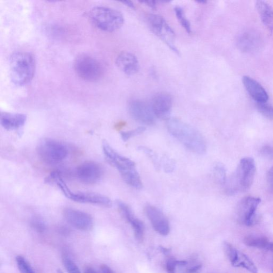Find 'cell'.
Instances as JSON below:
<instances>
[{
    "label": "cell",
    "instance_id": "cell-1",
    "mask_svg": "<svg viewBox=\"0 0 273 273\" xmlns=\"http://www.w3.org/2000/svg\"><path fill=\"white\" fill-rule=\"evenodd\" d=\"M169 132L189 151L204 154L207 146L203 136L194 128L184 122L170 118L167 122Z\"/></svg>",
    "mask_w": 273,
    "mask_h": 273
},
{
    "label": "cell",
    "instance_id": "cell-2",
    "mask_svg": "<svg viewBox=\"0 0 273 273\" xmlns=\"http://www.w3.org/2000/svg\"><path fill=\"white\" fill-rule=\"evenodd\" d=\"M9 68L12 82L17 86L26 85L32 81L34 75V58L29 53L16 52L10 56Z\"/></svg>",
    "mask_w": 273,
    "mask_h": 273
},
{
    "label": "cell",
    "instance_id": "cell-3",
    "mask_svg": "<svg viewBox=\"0 0 273 273\" xmlns=\"http://www.w3.org/2000/svg\"><path fill=\"white\" fill-rule=\"evenodd\" d=\"M89 17L93 24L106 32H113L121 29L125 19L120 11L106 7H96L91 10Z\"/></svg>",
    "mask_w": 273,
    "mask_h": 273
},
{
    "label": "cell",
    "instance_id": "cell-4",
    "mask_svg": "<svg viewBox=\"0 0 273 273\" xmlns=\"http://www.w3.org/2000/svg\"><path fill=\"white\" fill-rule=\"evenodd\" d=\"M256 171V163L254 159L246 157L241 159L230 182V185L228 187V191L229 192L247 191L253 185Z\"/></svg>",
    "mask_w": 273,
    "mask_h": 273
},
{
    "label": "cell",
    "instance_id": "cell-5",
    "mask_svg": "<svg viewBox=\"0 0 273 273\" xmlns=\"http://www.w3.org/2000/svg\"><path fill=\"white\" fill-rule=\"evenodd\" d=\"M77 75L85 81L95 82L103 76L104 69L97 59L86 54L77 57L74 62Z\"/></svg>",
    "mask_w": 273,
    "mask_h": 273
},
{
    "label": "cell",
    "instance_id": "cell-6",
    "mask_svg": "<svg viewBox=\"0 0 273 273\" xmlns=\"http://www.w3.org/2000/svg\"><path fill=\"white\" fill-rule=\"evenodd\" d=\"M37 152L40 158L49 164L61 162L68 155L67 147L62 142L53 139L41 141L37 147Z\"/></svg>",
    "mask_w": 273,
    "mask_h": 273
},
{
    "label": "cell",
    "instance_id": "cell-7",
    "mask_svg": "<svg viewBox=\"0 0 273 273\" xmlns=\"http://www.w3.org/2000/svg\"><path fill=\"white\" fill-rule=\"evenodd\" d=\"M147 23L154 34L167 44L173 52L180 54L179 51L175 44V32L163 17L158 15L151 14L147 17Z\"/></svg>",
    "mask_w": 273,
    "mask_h": 273
},
{
    "label": "cell",
    "instance_id": "cell-8",
    "mask_svg": "<svg viewBox=\"0 0 273 273\" xmlns=\"http://www.w3.org/2000/svg\"><path fill=\"white\" fill-rule=\"evenodd\" d=\"M102 148L107 160L119 171L122 178L137 171L133 161L117 153L108 142L104 141Z\"/></svg>",
    "mask_w": 273,
    "mask_h": 273
},
{
    "label": "cell",
    "instance_id": "cell-9",
    "mask_svg": "<svg viewBox=\"0 0 273 273\" xmlns=\"http://www.w3.org/2000/svg\"><path fill=\"white\" fill-rule=\"evenodd\" d=\"M128 110L134 119L141 123L152 125L155 123L156 116L151 103L138 99L132 100L128 103Z\"/></svg>",
    "mask_w": 273,
    "mask_h": 273
},
{
    "label": "cell",
    "instance_id": "cell-10",
    "mask_svg": "<svg viewBox=\"0 0 273 273\" xmlns=\"http://www.w3.org/2000/svg\"><path fill=\"white\" fill-rule=\"evenodd\" d=\"M261 199L254 196L243 198L237 208V215L247 227H252L257 221L256 212Z\"/></svg>",
    "mask_w": 273,
    "mask_h": 273
},
{
    "label": "cell",
    "instance_id": "cell-11",
    "mask_svg": "<svg viewBox=\"0 0 273 273\" xmlns=\"http://www.w3.org/2000/svg\"><path fill=\"white\" fill-rule=\"evenodd\" d=\"M61 191L66 197L77 203L108 208L112 206L111 200L103 195L91 193L73 192L70 191L67 185L62 188Z\"/></svg>",
    "mask_w": 273,
    "mask_h": 273
},
{
    "label": "cell",
    "instance_id": "cell-12",
    "mask_svg": "<svg viewBox=\"0 0 273 273\" xmlns=\"http://www.w3.org/2000/svg\"><path fill=\"white\" fill-rule=\"evenodd\" d=\"M76 175L81 183L92 185L101 180L103 176V169L97 163L87 161L79 166L76 170Z\"/></svg>",
    "mask_w": 273,
    "mask_h": 273
},
{
    "label": "cell",
    "instance_id": "cell-13",
    "mask_svg": "<svg viewBox=\"0 0 273 273\" xmlns=\"http://www.w3.org/2000/svg\"><path fill=\"white\" fill-rule=\"evenodd\" d=\"M66 220L75 228L83 231L92 230L93 221L88 213L75 209L67 208L63 211Z\"/></svg>",
    "mask_w": 273,
    "mask_h": 273
},
{
    "label": "cell",
    "instance_id": "cell-14",
    "mask_svg": "<svg viewBox=\"0 0 273 273\" xmlns=\"http://www.w3.org/2000/svg\"><path fill=\"white\" fill-rule=\"evenodd\" d=\"M171 95L165 92L156 93L152 97L151 105L153 111L158 118L167 119L170 114L172 107Z\"/></svg>",
    "mask_w": 273,
    "mask_h": 273
},
{
    "label": "cell",
    "instance_id": "cell-15",
    "mask_svg": "<svg viewBox=\"0 0 273 273\" xmlns=\"http://www.w3.org/2000/svg\"><path fill=\"white\" fill-rule=\"evenodd\" d=\"M146 214L154 230L163 236L168 235L170 232V225L167 217L158 208L147 206L145 208Z\"/></svg>",
    "mask_w": 273,
    "mask_h": 273
},
{
    "label": "cell",
    "instance_id": "cell-16",
    "mask_svg": "<svg viewBox=\"0 0 273 273\" xmlns=\"http://www.w3.org/2000/svg\"><path fill=\"white\" fill-rule=\"evenodd\" d=\"M115 63L123 73L129 76L137 74L139 70V63L137 57L133 53L123 52L117 56Z\"/></svg>",
    "mask_w": 273,
    "mask_h": 273
},
{
    "label": "cell",
    "instance_id": "cell-17",
    "mask_svg": "<svg viewBox=\"0 0 273 273\" xmlns=\"http://www.w3.org/2000/svg\"><path fill=\"white\" fill-rule=\"evenodd\" d=\"M242 82L247 92L257 103H267L269 99L268 93L257 81L250 77L244 76Z\"/></svg>",
    "mask_w": 273,
    "mask_h": 273
},
{
    "label": "cell",
    "instance_id": "cell-18",
    "mask_svg": "<svg viewBox=\"0 0 273 273\" xmlns=\"http://www.w3.org/2000/svg\"><path fill=\"white\" fill-rule=\"evenodd\" d=\"M27 118L25 114L4 112L0 116V122L6 130H18L24 126Z\"/></svg>",
    "mask_w": 273,
    "mask_h": 273
},
{
    "label": "cell",
    "instance_id": "cell-19",
    "mask_svg": "<svg viewBox=\"0 0 273 273\" xmlns=\"http://www.w3.org/2000/svg\"><path fill=\"white\" fill-rule=\"evenodd\" d=\"M256 7L261 20L266 28L270 31H273V9L267 3L263 1H257Z\"/></svg>",
    "mask_w": 273,
    "mask_h": 273
},
{
    "label": "cell",
    "instance_id": "cell-20",
    "mask_svg": "<svg viewBox=\"0 0 273 273\" xmlns=\"http://www.w3.org/2000/svg\"><path fill=\"white\" fill-rule=\"evenodd\" d=\"M255 33H246L239 39L238 44L241 50L246 52L256 50L259 46L260 40Z\"/></svg>",
    "mask_w": 273,
    "mask_h": 273
},
{
    "label": "cell",
    "instance_id": "cell-21",
    "mask_svg": "<svg viewBox=\"0 0 273 273\" xmlns=\"http://www.w3.org/2000/svg\"><path fill=\"white\" fill-rule=\"evenodd\" d=\"M243 243L249 247L269 250L271 242L265 236L249 235L244 237Z\"/></svg>",
    "mask_w": 273,
    "mask_h": 273
},
{
    "label": "cell",
    "instance_id": "cell-22",
    "mask_svg": "<svg viewBox=\"0 0 273 273\" xmlns=\"http://www.w3.org/2000/svg\"><path fill=\"white\" fill-rule=\"evenodd\" d=\"M232 265L235 267L244 268L251 273H258V269L253 261L240 252H238L236 259Z\"/></svg>",
    "mask_w": 273,
    "mask_h": 273
},
{
    "label": "cell",
    "instance_id": "cell-23",
    "mask_svg": "<svg viewBox=\"0 0 273 273\" xmlns=\"http://www.w3.org/2000/svg\"><path fill=\"white\" fill-rule=\"evenodd\" d=\"M129 223L132 225L136 240L138 242H141L143 241L144 237L145 227L144 223L135 217Z\"/></svg>",
    "mask_w": 273,
    "mask_h": 273
},
{
    "label": "cell",
    "instance_id": "cell-24",
    "mask_svg": "<svg viewBox=\"0 0 273 273\" xmlns=\"http://www.w3.org/2000/svg\"><path fill=\"white\" fill-rule=\"evenodd\" d=\"M175 12L178 20L188 34H191L192 30L191 23L187 19L184 10L180 7L176 6L175 8Z\"/></svg>",
    "mask_w": 273,
    "mask_h": 273
},
{
    "label": "cell",
    "instance_id": "cell-25",
    "mask_svg": "<svg viewBox=\"0 0 273 273\" xmlns=\"http://www.w3.org/2000/svg\"><path fill=\"white\" fill-rule=\"evenodd\" d=\"M257 109L261 114L270 120H273V106L267 103H257Z\"/></svg>",
    "mask_w": 273,
    "mask_h": 273
},
{
    "label": "cell",
    "instance_id": "cell-26",
    "mask_svg": "<svg viewBox=\"0 0 273 273\" xmlns=\"http://www.w3.org/2000/svg\"><path fill=\"white\" fill-rule=\"evenodd\" d=\"M222 246L224 253L226 254L232 264L236 259L239 251H237L232 244L226 241L223 243Z\"/></svg>",
    "mask_w": 273,
    "mask_h": 273
},
{
    "label": "cell",
    "instance_id": "cell-27",
    "mask_svg": "<svg viewBox=\"0 0 273 273\" xmlns=\"http://www.w3.org/2000/svg\"><path fill=\"white\" fill-rule=\"evenodd\" d=\"M16 263L21 273H35L26 259L23 257L20 256L17 257Z\"/></svg>",
    "mask_w": 273,
    "mask_h": 273
},
{
    "label": "cell",
    "instance_id": "cell-28",
    "mask_svg": "<svg viewBox=\"0 0 273 273\" xmlns=\"http://www.w3.org/2000/svg\"><path fill=\"white\" fill-rule=\"evenodd\" d=\"M63 263L68 273H81L73 261L67 256L64 255L63 257Z\"/></svg>",
    "mask_w": 273,
    "mask_h": 273
},
{
    "label": "cell",
    "instance_id": "cell-29",
    "mask_svg": "<svg viewBox=\"0 0 273 273\" xmlns=\"http://www.w3.org/2000/svg\"><path fill=\"white\" fill-rule=\"evenodd\" d=\"M145 127H140L131 130V131L121 132V138L123 141H126L134 136H138L142 133H144L145 131Z\"/></svg>",
    "mask_w": 273,
    "mask_h": 273
},
{
    "label": "cell",
    "instance_id": "cell-30",
    "mask_svg": "<svg viewBox=\"0 0 273 273\" xmlns=\"http://www.w3.org/2000/svg\"><path fill=\"white\" fill-rule=\"evenodd\" d=\"M214 173L217 180L221 184H225L226 182V172L223 166L220 164L215 165L214 167Z\"/></svg>",
    "mask_w": 273,
    "mask_h": 273
},
{
    "label": "cell",
    "instance_id": "cell-31",
    "mask_svg": "<svg viewBox=\"0 0 273 273\" xmlns=\"http://www.w3.org/2000/svg\"><path fill=\"white\" fill-rule=\"evenodd\" d=\"M138 150L145 153L152 159L153 163L156 165V167L159 168L160 164L155 153H154L151 150L145 147H138Z\"/></svg>",
    "mask_w": 273,
    "mask_h": 273
},
{
    "label": "cell",
    "instance_id": "cell-32",
    "mask_svg": "<svg viewBox=\"0 0 273 273\" xmlns=\"http://www.w3.org/2000/svg\"><path fill=\"white\" fill-rule=\"evenodd\" d=\"M32 226L38 232H43L45 230V224L44 222L38 218L34 219L32 221Z\"/></svg>",
    "mask_w": 273,
    "mask_h": 273
},
{
    "label": "cell",
    "instance_id": "cell-33",
    "mask_svg": "<svg viewBox=\"0 0 273 273\" xmlns=\"http://www.w3.org/2000/svg\"><path fill=\"white\" fill-rule=\"evenodd\" d=\"M164 168L166 172H171L175 168V163L171 160L166 158L163 159Z\"/></svg>",
    "mask_w": 273,
    "mask_h": 273
},
{
    "label": "cell",
    "instance_id": "cell-34",
    "mask_svg": "<svg viewBox=\"0 0 273 273\" xmlns=\"http://www.w3.org/2000/svg\"><path fill=\"white\" fill-rule=\"evenodd\" d=\"M266 181L269 189L273 192V167L270 168L267 172Z\"/></svg>",
    "mask_w": 273,
    "mask_h": 273
},
{
    "label": "cell",
    "instance_id": "cell-35",
    "mask_svg": "<svg viewBox=\"0 0 273 273\" xmlns=\"http://www.w3.org/2000/svg\"><path fill=\"white\" fill-rule=\"evenodd\" d=\"M177 267V260L173 258H170L168 260L167 263V270L168 273H176V269Z\"/></svg>",
    "mask_w": 273,
    "mask_h": 273
},
{
    "label": "cell",
    "instance_id": "cell-36",
    "mask_svg": "<svg viewBox=\"0 0 273 273\" xmlns=\"http://www.w3.org/2000/svg\"><path fill=\"white\" fill-rule=\"evenodd\" d=\"M203 266L201 265H197L191 268L188 269L186 273H200Z\"/></svg>",
    "mask_w": 273,
    "mask_h": 273
},
{
    "label": "cell",
    "instance_id": "cell-37",
    "mask_svg": "<svg viewBox=\"0 0 273 273\" xmlns=\"http://www.w3.org/2000/svg\"><path fill=\"white\" fill-rule=\"evenodd\" d=\"M139 2L146 5L152 9H156L157 8V2L155 1H152L151 0V1H140Z\"/></svg>",
    "mask_w": 273,
    "mask_h": 273
},
{
    "label": "cell",
    "instance_id": "cell-38",
    "mask_svg": "<svg viewBox=\"0 0 273 273\" xmlns=\"http://www.w3.org/2000/svg\"><path fill=\"white\" fill-rule=\"evenodd\" d=\"M101 270L103 273H116L109 266L105 264L101 266Z\"/></svg>",
    "mask_w": 273,
    "mask_h": 273
},
{
    "label": "cell",
    "instance_id": "cell-39",
    "mask_svg": "<svg viewBox=\"0 0 273 273\" xmlns=\"http://www.w3.org/2000/svg\"><path fill=\"white\" fill-rule=\"evenodd\" d=\"M160 251L165 255H168L171 253V249L166 248L165 247L160 246H159Z\"/></svg>",
    "mask_w": 273,
    "mask_h": 273
},
{
    "label": "cell",
    "instance_id": "cell-40",
    "mask_svg": "<svg viewBox=\"0 0 273 273\" xmlns=\"http://www.w3.org/2000/svg\"><path fill=\"white\" fill-rule=\"evenodd\" d=\"M122 3H123L125 5L127 6L130 8L135 9V6L134 3L131 1H125L122 2Z\"/></svg>",
    "mask_w": 273,
    "mask_h": 273
},
{
    "label": "cell",
    "instance_id": "cell-41",
    "mask_svg": "<svg viewBox=\"0 0 273 273\" xmlns=\"http://www.w3.org/2000/svg\"><path fill=\"white\" fill-rule=\"evenodd\" d=\"M85 273H98L96 271H95L92 268L88 267L85 270Z\"/></svg>",
    "mask_w": 273,
    "mask_h": 273
},
{
    "label": "cell",
    "instance_id": "cell-42",
    "mask_svg": "<svg viewBox=\"0 0 273 273\" xmlns=\"http://www.w3.org/2000/svg\"><path fill=\"white\" fill-rule=\"evenodd\" d=\"M198 3H201V4H206L207 3V2H205V1H198L197 2Z\"/></svg>",
    "mask_w": 273,
    "mask_h": 273
},
{
    "label": "cell",
    "instance_id": "cell-43",
    "mask_svg": "<svg viewBox=\"0 0 273 273\" xmlns=\"http://www.w3.org/2000/svg\"><path fill=\"white\" fill-rule=\"evenodd\" d=\"M57 273H64L63 271L60 269L57 270Z\"/></svg>",
    "mask_w": 273,
    "mask_h": 273
}]
</instances>
